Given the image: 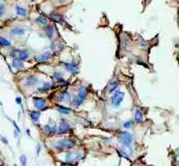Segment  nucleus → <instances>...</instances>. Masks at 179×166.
Returning a JSON list of instances; mask_svg holds the SVG:
<instances>
[{"instance_id":"cd10ccee","label":"nucleus","mask_w":179,"mask_h":166,"mask_svg":"<svg viewBox=\"0 0 179 166\" xmlns=\"http://www.w3.org/2000/svg\"><path fill=\"white\" fill-rule=\"evenodd\" d=\"M132 125H133V121H126V123L123 125V127H124V128H126V129H129V128H131V127H132Z\"/></svg>"},{"instance_id":"39448f33","label":"nucleus","mask_w":179,"mask_h":166,"mask_svg":"<svg viewBox=\"0 0 179 166\" xmlns=\"http://www.w3.org/2000/svg\"><path fill=\"white\" fill-rule=\"evenodd\" d=\"M12 56L15 58H19L20 60H22V61H24V60H26L27 58L29 57V53L26 51V50H18V49H15L12 51Z\"/></svg>"},{"instance_id":"4468645a","label":"nucleus","mask_w":179,"mask_h":166,"mask_svg":"<svg viewBox=\"0 0 179 166\" xmlns=\"http://www.w3.org/2000/svg\"><path fill=\"white\" fill-rule=\"evenodd\" d=\"M35 22H37L39 25H41V26H46V25H48L49 19H48L47 17H45V16H40V17H38V18H37Z\"/></svg>"},{"instance_id":"7c9ffc66","label":"nucleus","mask_w":179,"mask_h":166,"mask_svg":"<svg viewBox=\"0 0 179 166\" xmlns=\"http://www.w3.org/2000/svg\"><path fill=\"white\" fill-rule=\"evenodd\" d=\"M40 150H41V146H40V144H38L37 146V155L40 154Z\"/></svg>"},{"instance_id":"473e14b6","label":"nucleus","mask_w":179,"mask_h":166,"mask_svg":"<svg viewBox=\"0 0 179 166\" xmlns=\"http://www.w3.org/2000/svg\"><path fill=\"white\" fill-rule=\"evenodd\" d=\"M16 102L18 103V104H21V98H17L16 99Z\"/></svg>"},{"instance_id":"c85d7f7f","label":"nucleus","mask_w":179,"mask_h":166,"mask_svg":"<svg viewBox=\"0 0 179 166\" xmlns=\"http://www.w3.org/2000/svg\"><path fill=\"white\" fill-rule=\"evenodd\" d=\"M4 14H5V7H4V5L0 4V18H1Z\"/></svg>"},{"instance_id":"5701e85b","label":"nucleus","mask_w":179,"mask_h":166,"mask_svg":"<svg viewBox=\"0 0 179 166\" xmlns=\"http://www.w3.org/2000/svg\"><path fill=\"white\" fill-rule=\"evenodd\" d=\"M10 45H12L10 41H8L5 37H0V47H10Z\"/></svg>"},{"instance_id":"f03ea898","label":"nucleus","mask_w":179,"mask_h":166,"mask_svg":"<svg viewBox=\"0 0 179 166\" xmlns=\"http://www.w3.org/2000/svg\"><path fill=\"white\" fill-rule=\"evenodd\" d=\"M88 88L87 87H80L78 89V92H77V96L75 97L74 99H73V102H72V104L74 105L75 107H78V106H80L81 104L83 103V101H85V97H87V94H88Z\"/></svg>"},{"instance_id":"412c9836","label":"nucleus","mask_w":179,"mask_h":166,"mask_svg":"<svg viewBox=\"0 0 179 166\" xmlns=\"http://www.w3.org/2000/svg\"><path fill=\"white\" fill-rule=\"evenodd\" d=\"M29 115H30L31 121L37 123V121H39L40 116H41V113H40V111H31V112L29 113Z\"/></svg>"},{"instance_id":"b1692460","label":"nucleus","mask_w":179,"mask_h":166,"mask_svg":"<svg viewBox=\"0 0 179 166\" xmlns=\"http://www.w3.org/2000/svg\"><path fill=\"white\" fill-rule=\"evenodd\" d=\"M118 86H119V81H113V82L110 83V85L108 86V91L113 92L115 90H117Z\"/></svg>"},{"instance_id":"9d476101","label":"nucleus","mask_w":179,"mask_h":166,"mask_svg":"<svg viewBox=\"0 0 179 166\" xmlns=\"http://www.w3.org/2000/svg\"><path fill=\"white\" fill-rule=\"evenodd\" d=\"M81 157L79 156L78 154H76V153H68L66 156V160L68 161V162H76L77 160H79Z\"/></svg>"},{"instance_id":"a878e982","label":"nucleus","mask_w":179,"mask_h":166,"mask_svg":"<svg viewBox=\"0 0 179 166\" xmlns=\"http://www.w3.org/2000/svg\"><path fill=\"white\" fill-rule=\"evenodd\" d=\"M53 79H54V81H56V82H58V81L63 80V75H62V73H60V72H54V74H53Z\"/></svg>"},{"instance_id":"f257e3e1","label":"nucleus","mask_w":179,"mask_h":166,"mask_svg":"<svg viewBox=\"0 0 179 166\" xmlns=\"http://www.w3.org/2000/svg\"><path fill=\"white\" fill-rule=\"evenodd\" d=\"M75 144H76V142L73 139H63L57 142L52 143V146L58 151H66L69 150V148H72Z\"/></svg>"},{"instance_id":"423d86ee","label":"nucleus","mask_w":179,"mask_h":166,"mask_svg":"<svg viewBox=\"0 0 179 166\" xmlns=\"http://www.w3.org/2000/svg\"><path fill=\"white\" fill-rule=\"evenodd\" d=\"M64 67L66 68V70L68 71L71 74H77L79 72V66L78 64L75 62H65Z\"/></svg>"},{"instance_id":"f8f14e48","label":"nucleus","mask_w":179,"mask_h":166,"mask_svg":"<svg viewBox=\"0 0 179 166\" xmlns=\"http://www.w3.org/2000/svg\"><path fill=\"white\" fill-rule=\"evenodd\" d=\"M56 131H57V128H56V126H53V127H51V126L47 125L44 127V132H45V134H47V135H51V134H55Z\"/></svg>"},{"instance_id":"6e6552de","label":"nucleus","mask_w":179,"mask_h":166,"mask_svg":"<svg viewBox=\"0 0 179 166\" xmlns=\"http://www.w3.org/2000/svg\"><path fill=\"white\" fill-rule=\"evenodd\" d=\"M51 57H52V55L50 52H45V53H42V54H40V55L35 56V61H38V62H43V61H48V60H50Z\"/></svg>"},{"instance_id":"aec40b11","label":"nucleus","mask_w":179,"mask_h":166,"mask_svg":"<svg viewBox=\"0 0 179 166\" xmlns=\"http://www.w3.org/2000/svg\"><path fill=\"white\" fill-rule=\"evenodd\" d=\"M51 84H50L49 82H45L43 84V86L42 87H40L39 89H38V91L39 92H48L50 89H51Z\"/></svg>"},{"instance_id":"ddd939ff","label":"nucleus","mask_w":179,"mask_h":166,"mask_svg":"<svg viewBox=\"0 0 179 166\" xmlns=\"http://www.w3.org/2000/svg\"><path fill=\"white\" fill-rule=\"evenodd\" d=\"M38 82H39V80H38L37 77L35 76H29L28 78L26 79V81H25V85L26 86H35Z\"/></svg>"},{"instance_id":"c756f323","label":"nucleus","mask_w":179,"mask_h":166,"mask_svg":"<svg viewBox=\"0 0 179 166\" xmlns=\"http://www.w3.org/2000/svg\"><path fill=\"white\" fill-rule=\"evenodd\" d=\"M1 140H2V142H3V143H5V144H7V143H8L7 139H6L5 137H1Z\"/></svg>"},{"instance_id":"20e7f679","label":"nucleus","mask_w":179,"mask_h":166,"mask_svg":"<svg viewBox=\"0 0 179 166\" xmlns=\"http://www.w3.org/2000/svg\"><path fill=\"white\" fill-rule=\"evenodd\" d=\"M119 139H120V142L123 144V146L125 148H128L130 144L132 143V140H133V137L130 133L128 132H122L119 136Z\"/></svg>"},{"instance_id":"6ab92c4d","label":"nucleus","mask_w":179,"mask_h":166,"mask_svg":"<svg viewBox=\"0 0 179 166\" xmlns=\"http://www.w3.org/2000/svg\"><path fill=\"white\" fill-rule=\"evenodd\" d=\"M45 32H46V35H47L49 39H52V37H53V35H54V33H55L54 27L51 26V25H49V26L45 29Z\"/></svg>"},{"instance_id":"a211bd4d","label":"nucleus","mask_w":179,"mask_h":166,"mask_svg":"<svg viewBox=\"0 0 179 166\" xmlns=\"http://www.w3.org/2000/svg\"><path fill=\"white\" fill-rule=\"evenodd\" d=\"M143 119H144V116H143L142 110L140 108H138L136 110V114H134V121L136 123H140V121H143Z\"/></svg>"},{"instance_id":"bb28decb","label":"nucleus","mask_w":179,"mask_h":166,"mask_svg":"<svg viewBox=\"0 0 179 166\" xmlns=\"http://www.w3.org/2000/svg\"><path fill=\"white\" fill-rule=\"evenodd\" d=\"M20 162L22 166H26V163H27V160H26V157H25V155H22V156L20 157Z\"/></svg>"},{"instance_id":"f704fd0d","label":"nucleus","mask_w":179,"mask_h":166,"mask_svg":"<svg viewBox=\"0 0 179 166\" xmlns=\"http://www.w3.org/2000/svg\"><path fill=\"white\" fill-rule=\"evenodd\" d=\"M15 166H17V165H15Z\"/></svg>"},{"instance_id":"393cba45","label":"nucleus","mask_w":179,"mask_h":166,"mask_svg":"<svg viewBox=\"0 0 179 166\" xmlns=\"http://www.w3.org/2000/svg\"><path fill=\"white\" fill-rule=\"evenodd\" d=\"M16 12H17V15H19V16H23V17L27 16L26 10H25V8H23V7H21V6H17Z\"/></svg>"},{"instance_id":"dca6fc26","label":"nucleus","mask_w":179,"mask_h":166,"mask_svg":"<svg viewBox=\"0 0 179 166\" xmlns=\"http://www.w3.org/2000/svg\"><path fill=\"white\" fill-rule=\"evenodd\" d=\"M58 100H60V102H70V100H71L70 94H69L68 91L62 92V94H60V98H58Z\"/></svg>"},{"instance_id":"f3484780","label":"nucleus","mask_w":179,"mask_h":166,"mask_svg":"<svg viewBox=\"0 0 179 166\" xmlns=\"http://www.w3.org/2000/svg\"><path fill=\"white\" fill-rule=\"evenodd\" d=\"M25 33V30L21 27H15L10 30V34L12 35H23Z\"/></svg>"},{"instance_id":"0eeeda50","label":"nucleus","mask_w":179,"mask_h":166,"mask_svg":"<svg viewBox=\"0 0 179 166\" xmlns=\"http://www.w3.org/2000/svg\"><path fill=\"white\" fill-rule=\"evenodd\" d=\"M33 105L38 110H44L46 108V100L43 98H33Z\"/></svg>"},{"instance_id":"7ed1b4c3","label":"nucleus","mask_w":179,"mask_h":166,"mask_svg":"<svg viewBox=\"0 0 179 166\" xmlns=\"http://www.w3.org/2000/svg\"><path fill=\"white\" fill-rule=\"evenodd\" d=\"M124 100V92L120 91V90H115V94L111 96L110 98V103L113 106L119 107L121 103Z\"/></svg>"},{"instance_id":"72a5a7b5","label":"nucleus","mask_w":179,"mask_h":166,"mask_svg":"<svg viewBox=\"0 0 179 166\" xmlns=\"http://www.w3.org/2000/svg\"><path fill=\"white\" fill-rule=\"evenodd\" d=\"M0 106H2V103L1 102H0Z\"/></svg>"},{"instance_id":"2eb2a0df","label":"nucleus","mask_w":179,"mask_h":166,"mask_svg":"<svg viewBox=\"0 0 179 166\" xmlns=\"http://www.w3.org/2000/svg\"><path fill=\"white\" fill-rule=\"evenodd\" d=\"M50 18L57 23H64V18L60 14H57V12H51L50 14Z\"/></svg>"},{"instance_id":"2f4dec72","label":"nucleus","mask_w":179,"mask_h":166,"mask_svg":"<svg viewBox=\"0 0 179 166\" xmlns=\"http://www.w3.org/2000/svg\"><path fill=\"white\" fill-rule=\"evenodd\" d=\"M60 166H73L72 164H69V163H62Z\"/></svg>"},{"instance_id":"9b49d317","label":"nucleus","mask_w":179,"mask_h":166,"mask_svg":"<svg viewBox=\"0 0 179 166\" xmlns=\"http://www.w3.org/2000/svg\"><path fill=\"white\" fill-rule=\"evenodd\" d=\"M12 66L13 68L16 69V70H22V69L24 68V64H23L22 60H20L19 58H14V59H13Z\"/></svg>"},{"instance_id":"4be33fe9","label":"nucleus","mask_w":179,"mask_h":166,"mask_svg":"<svg viewBox=\"0 0 179 166\" xmlns=\"http://www.w3.org/2000/svg\"><path fill=\"white\" fill-rule=\"evenodd\" d=\"M56 108H57L58 112L62 113V114H70L71 113V109L67 108V107L65 106H57Z\"/></svg>"},{"instance_id":"1a4fd4ad","label":"nucleus","mask_w":179,"mask_h":166,"mask_svg":"<svg viewBox=\"0 0 179 166\" xmlns=\"http://www.w3.org/2000/svg\"><path fill=\"white\" fill-rule=\"evenodd\" d=\"M69 130H70V126L68 125V123H66V121H62V123L60 124V126H58L57 128V133L58 134H66L69 132Z\"/></svg>"}]
</instances>
